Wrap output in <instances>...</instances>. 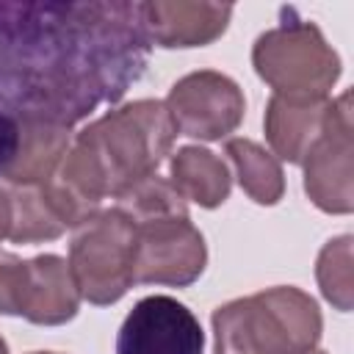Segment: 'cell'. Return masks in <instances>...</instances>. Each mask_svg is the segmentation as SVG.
<instances>
[{"label": "cell", "instance_id": "obj_23", "mask_svg": "<svg viewBox=\"0 0 354 354\" xmlns=\"http://www.w3.org/2000/svg\"><path fill=\"white\" fill-rule=\"evenodd\" d=\"M30 354H55V351H30Z\"/></svg>", "mask_w": 354, "mask_h": 354}, {"label": "cell", "instance_id": "obj_19", "mask_svg": "<svg viewBox=\"0 0 354 354\" xmlns=\"http://www.w3.org/2000/svg\"><path fill=\"white\" fill-rule=\"evenodd\" d=\"M28 288V260L0 252V313L3 315H19L22 299Z\"/></svg>", "mask_w": 354, "mask_h": 354}, {"label": "cell", "instance_id": "obj_16", "mask_svg": "<svg viewBox=\"0 0 354 354\" xmlns=\"http://www.w3.org/2000/svg\"><path fill=\"white\" fill-rule=\"evenodd\" d=\"M11 191V232L14 243L55 241L66 232L44 185H8Z\"/></svg>", "mask_w": 354, "mask_h": 354}, {"label": "cell", "instance_id": "obj_13", "mask_svg": "<svg viewBox=\"0 0 354 354\" xmlns=\"http://www.w3.org/2000/svg\"><path fill=\"white\" fill-rule=\"evenodd\" d=\"M19 141L14 158L0 169L8 185H44L55 177L66 149L69 130L44 119H17Z\"/></svg>", "mask_w": 354, "mask_h": 354}, {"label": "cell", "instance_id": "obj_9", "mask_svg": "<svg viewBox=\"0 0 354 354\" xmlns=\"http://www.w3.org/2000/svg\"><path fill=\"white\" fill-rule=\"evenodd\" d=\"M205 332L177 299L155 293L141 299L119 326L116 354H202Z\"/></svg>", "mask_w": 354, "mask_h": 354}, {"label": "cell", "instance_id": "obj_21", "mask_svg": "<svg viewBox=\"0 0 354 354\" xmlns=\"http://www.w3.org/2000/svg\"><path fill=\"white\" fill-rule=\"evenodd\" d=\"M11 232V191L0 185V241Z\"/></svg>", "mask_w": 354, "mask_h": 354}, {"label": "cell", "instance_id": "obj_15", "mask_svg": "<svg viewBox=\"0 0 354 354\" xmlns=\"http://www.w3.org/2000/svg\"><path fill=\"white\" fill-rule=\"evenodd\" d=\"M243 194L257 205H277L285 194V174L279 160L252 138H230L224 144Z\"/></svg>", "mask_w": 354, "mask_h": 354}, {"label": "cell", "instance_id": "obj_1", "mask_svg": "<svg viewBox=\"0 0 354 354\" xmlns=\"http://www.w3.org/2000/svg\"><path fill=\"white\" fill-rule=\"evenodd\" d=\"M138 3L0 0V100L14 119L72 127L144 75Z\"/></svg>", "mask_w": 354, "mask_h": 354}, {"label": "cell", "instance_id": "obj_20", "mask_svg": "<svg viewBox=\"0 0 354 354\" xmlns=\"http://www.w3.org/2000/svg\"><path fill=\"white\" fill-rule=\"evenodd\" d=\"M17 141H19V124H17V119L0 108V169L14 158Z\"/></svg>", "mask_w": 354, "mask_h": 354}, {"label": "cell", "instance_id": "obj_17", "mask_svg": "<svg viewBox=\"0 0 354 354\" xmlns=\"http://www.w3.org/2000/svg\"><path fill=\"white\" fill-rule=\"evenodd\" d=\"M351 235H337L324 243L315 260V279L324 293V299L340 310L348 313L354 301V271H351Z\"/></svg>", "mask_w": 354, "mask_h": 354}, {"label": "cell", "instance_id": "obj_24", "mask_svg": "<svg viewBox=\"0 0 354 354\" xmlns=\"http://www.w3.org/2000/svg\"><path fill=\"white\" fill-rule=\"evenodd\" d=\"M307 354H326V351H315V348H313V351H307Z\"/></svg>", "mask_w": 354, "mask_h": 354}, {"label": "cell", "instance_id": "obj_6", "mask_svg": "<svg viewBox=\"0 0 354 354\" xmlns=\"http://www.w3.org/2000/svg\"><path fill=\"white\" fill-rule=\"evenodd\" d=\"M354 141H351V91L332 100L329 119L318 141L304 155V194L335 216L354 210Z\"/></svg>", "mask_w": 354, "mask_h": 354}, {"label": "cell", "instance_id": "obj_4", "mask_svg": "<svg viewBox=\"0 0 354 354\" xmlns=\"http://www.w3.org/2000/svg\"><path fill=\"white\" fill-rule=\"evenodd\" d=\"M69 271L80 299L97 307L119 301L136 285V221L119 210H97L72 230Z\"/></svg>", "mask_w": 354, "mask_h": 354}, {"label": "cell", "instance_id": "obj_2", "mask_svg": "<svg viewBox=\"0 0 354 354\" xmlns=\"http://www.w3.org/2000/svg\"><path fill=\"white\" fill-rule=\"evenodd\" d=\"M177 127L160 100H133L105 111L69 144L55 177L44 183L61 221L77 227L102 199H119L171 152Z\"/></svg>", "mask_w": 354, "mask_h": 354}, {"label": "cell", "instance_id": "obj_3", "mask_svg": "<svg viewBox=\"0 0 354 354\" xmlns=\"http://www.w3.org/2000/svg\"><path fill=\"white\" fill-rule=\"evenodd\" d=\"M324 318L310 293L293 285L232 299L213 310V354H307Z\"/></svg>", "mask_w": 354, "mask_h": 354}, {"label": "cell", "instance_id": "obj_11", "mask_svg": "<svg viewBox=\"0 0 354 354\" xmlns=\"http://www.w3.org/2000/svg\"><path fill=\"white\" fill-rule=\"evenodd\" d=\"M332 100L329 97H288L271 94L266 105V138L277 160L301 163L310 147L326 127Z\"/></svg>", "mask_w": 354, "mask_h": 354}, {"label": "cell", "instance_id": "obj_7", "mask_svg": "<svg viewBox=\"0 0 354 354\" xmlns=\"http://www.w3.org/2000/svg\"><path fill=\"white\" fill-rule=\"evenodd\" d=\"M207 266V246L188 216H163L136 224V282L194 285Z\"/></svg>", "mask_w": 354, "mask_h": 354}, {"label": "cell", "instance_id": "obj_22", "mask_svg": "<svg viewBox=\"0 0 354 354\" xmlns=\"http://www.w3.org/2000/svg\"><path fill=\"white\" fill-rule=\"evenodd\" d=\"M0 354H8V346H6V340L0 337Z\"/></svg>", "mask_w": 354, "mask_h": 354}, {"label": "cell", "instance_id": "obj_14", "mask_svg": "<svg viewBox=\"0 0 354 354\" xmlns=\"http://www.w3.org/2000/svg\"><path fill=\"white\" fill-rule=\"evenodd\" d=\"M169 183L185 202L207 210L224 205L232 188L227 163L205 147H180L169 163Z\"/></svg>", "mask_w": 354, "mask_h": 354}, {"label": "cell", "instance_id": "obj_8", "mask_svg": "<svg viewBox=\"0 0 354 354\" xmlns=\"http://www.w3.org/2000/svg\"><path fill=\"white\" fill-rule=\"evenodd\" d=\"M163 105L177 133L199 141H221L235 133L246 111L241 86L216 69H199L180 77L169 88Z\"/></svg>", "mask_w": 354, "mask_h": 354}, {"label": "cell", "instance_id": "obj_10", "mask_svg": "<svg viewBox=\"0 0 354 354\" xmlns=\"http://www.w3.org/2000/svg\"><path fill=\"white\" fill-rule=\"evenodd\" d=\"M232 17L230 3H185V0H149L138 3L141 30L158 47H205L216 41Z\"/></svg>", "mask_w": 354, "mask_h": 354}, {"label": "cell", "instance_id": "obj_5", "mask_svg": "<svg viewBox=\"0 0 354 354\" xmlns=\"http://www.w3.org/2000/svg\"><path fill=\"white\" fill-rule=\"evenodd\" d=\"M252 64L274 94L288 97H326L340 77V55L324 39L321 28L293 14L257 36Z\"/></svg>", "mask_w": 354, "mask_h": 354}, {"label": "cell", "instance_id": "obj_18", "mask_svg": "<svg viewBox=\"0 0 354 354\" xmlns=\"http://www.w3.org/2000/svg\"><path fill=\"white\" fill-rule=\"evenodd\" d=\"M116 202H119L116 207L124 210L136 224L163 216H188V202L177 194V188L166 177L158 174L144 177L141 183L127 188Z\"/></svg>", "mask_w": 354, "mask_h": 354}, {"label": "cell", "instance_id": "obj_12", "mask_svg": "<svg viewBox=\"0 0 354 354\" xmlns=\"http://www.w3.org/2000/svg\"><path fill=\"white\" fill-rule=\"evenodd\" d=\"M77 307L80 290L64 257L39 254L28 260V288L19 313L25 321L39 326H61L77 315Z\"/></svg>", "mask_w": 354, "mask_h": 354}]
</instances>
